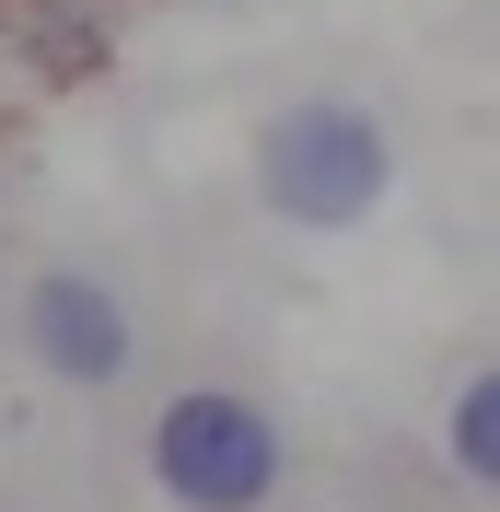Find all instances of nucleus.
I'll list each match as a JSON object with an SVG mask.
<instances>
[{
  "label": "nucleus",
  "instance_id": "1",
  "mask_svg": "<svg viewBox=\"0 0 500 512\" xmlns=\"http://www.w3.org/2000/svg\"><path fill=\"white\" fill-rule=\"evenodd\" d=\"M384 128L361 117V105H291L280 128H268V210H291V222L338 233V222H373L384 198Z\"/></svg>",
  "mask_w": 500,
  "mask_h": 512
},
{
  "label": "nucleus",
  "instance_id": "3",
  "mask_svg": "<svg viewBox=\"0 0 500 512\" xmlns=\"http://www.w3.org/2000/svg\"><path fill=\"white\" fill-rule=\"evenodd\" d=\"M24 326H35V350H47V373H70V384L128 373V315H117L105 280H35Z\"/></svg>",
  "mask_w": 500,
  "mask_h": 512
},
{
  "label": "nucleus",
  "instance_id": "2",
  "mask_svg": "<svg viewBox=\"0 0 500 512\" xmlns=\"http://www.w3.org/2000/svg\"><path fill=\"white\" fill-rule=\"evenodd\" d=\"M152 466L187 512H256L280 489V431L245 396H175L163 431H152Z\"/></svg>",
  "mask_w": 500,
  "mask_h": 512
},
{
  "label": "nucleus",
  "instance_id": "4",
  "mask_svg": "<svg viewBox=\"0 0 500 512\" xmlns=\"http://www.w3.org/2000/svg\"><path fill=\"white\" fill-rule=\"evenodd\" d=\"M454 466L466 478H500V384H466L454 396Z\"/></svg>",
  "mask_w": 500,
  "mask_h": 512
}]
</instances>
